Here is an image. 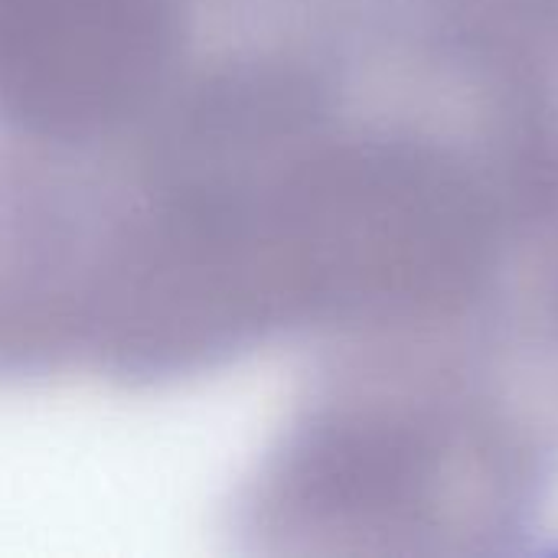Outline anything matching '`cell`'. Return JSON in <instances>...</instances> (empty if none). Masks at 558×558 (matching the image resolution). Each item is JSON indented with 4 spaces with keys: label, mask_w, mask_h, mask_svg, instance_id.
<instances>
[{
    "label": "cell",
    "mask_w": 558,
    "mask_h": 558,
    "mask_svg": "<svg viewBox=\"0 0 558 558\" xmlns=\"http://www.w3.org/2000/svg\"><path fill=\"white\" fill-rule=\"evenodd\" d=\"M209 0H0V137L92 150L144 121L193 59Z\"/></svg>",
    "instance_id": "cell-1"
},
{
    "label": "cell",
    "mask_w": 558,
    "mask_h": 558,
    "mask_svg": "<svg viewBox=\"0 0 558 558\" xmlns=\"http://www.w3.org/2000/svg\"><path fill=\"white\" fill-rule=\"evenodd\" d=\"M418 7L484 62L558 92V0H418Z\"/></svg>",
    "instance_id": "cell-2"
}]
</instances>
